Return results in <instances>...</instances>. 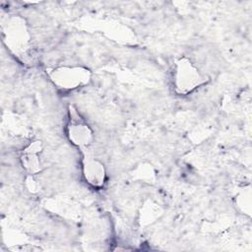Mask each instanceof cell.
Returning <instances> with one entry per match:
<instances>
[{
  "label": "cell",
  "instance_id": "obj_1",
  "mask_svg": "<svg viewBox=\"0 0 252 252\" xmlns=\"http://www.w3.org/2000/svg\"><path fill=\"white\" fill-rule=\"evenodd\" d=\"M172 79L174 92L181 95L192 93L206 81L192 61L185 56L175 61Z\"/></svg>",
  "mask_w": 252,
  "mask_h": 252
},
{
  "label": "cell",
  "instance_id": "obj_2",
  "mask_svg": "<svg viewBox=\"0 0 252 252\" xmlns=\"http://www.w3.org/2000/svg\"><path fill=\"white\" fill-rule=\"evenodd\" d=\"M50 81L61 90L69 91L87 85L91 80V72L82 66H60L48 71Z\"/></svg>",
  "mask_w": 252,
  "mask_h": 252
},
{
  "label": "cell",
  "instance_id": "obj_3",
  "mask_svg": "<svg viewBox=\"0 0 252 252\" xmlns=\"http://www.w3.org/2000/svg\"><path fill=\"white\" fill-rule=\"evenodd\" d=\"M66 134L69 141L81 150L87 149L94 140L93 130L73 105L68 108Z\"/></svg>",
  "mask_w": 252,
  "mask_h": 252
},
{
  "label": "cell",
  "instance_id": "obj_4",
  "mask_svg": "<svg viewBox=\"0 0 252 252\" xmlns=\"http://www.w3.org/2000/svg\"><path fill=\"white\" fill-rule=\"evenodd\" d=\"M82 153V172L84 179L92 187H102L106 178V172L103 163L92 156L88 152V148L83 149Z\"/></svg>",
  "mask_w": 252,
  "mask_h": 252
},
{
  "label": "cell",
  "instance_id": "obj_5",
  "mask_svg": "<svg viewBox=\"0 0 252 252\" xmlns=\"http://www.w3.org/2000/svg\"><path fill=\"white\" fill-rule=\"evenodd\" d=\"M4 33L8 46L15 54L21 55L26 53L29 48L30 36L23 22H19L17 19L12 20L8 24L7 31Z\"/></svg>",
  "mask_w": 252,
  "mask_h": 252
},
{
  "label": "cell",
  "instance_id": "obj_6",
  "mask_svg": "<svg viewBox=\"0 0 252 252\" xmlns=\"http://www.w3.org/2000/svg\"><path fill=\"white\" fill-rule=\"evenodd\" d=\"M42 151V145L40 141L31 142L23 151L21 156V162L27 172L35 174L41 171L42 163L39 154Z\"/></svg>",
  "mask_w": 252,
  "mask_h": 252
}]
</instances>
